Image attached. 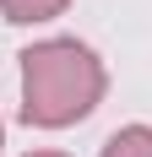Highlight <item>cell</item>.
I'll return each instance as SVG.
<instances>
[{
  "instance_id": "obj_1",
  "label": "cell",
  "mask_w": 152,
  "mask_h": 157,
  "mask_svg": "<svg viewBox=\"0 0 152 157\" xmlns=\"http://www.w3.org/2000/svg\"><path fill=\"white\" fill-rule=\"evenodd\" d=\"M103 60L76 38H44L22 49V119L38 130H65L87 119L103 98Z\"/></svg>"
},
{
  "instance_id": "obj_2",
  "label": "cell",
  "mask_w": 152,
  "mask_h": 157,
  "mask_svg": "<svg viewBox=\"0 0 152 157\" xmlns=\"http://www.w3.org/2000/svg\"><path fill=\"white\" fill-rule=\"evenodd\" d=\"M71 0H0V16L16 22V27H27V22H49V16H60Z\"/></svg>"
},
{
  "instance_id": "obj_3",
  "label": "cell",
  "mask_w": 152,
  "mask_h": 157,
  "mask_svg": "<svg viewBox=\"0 0 152 157\" xmlns=\"http://www.w3.org/2000/svg\"><path fill=\"white\" fill-rule=\"evenodd\" d=\"M103 157H152V125H125L109 136Z\"/></svg>"
},
{
  "instance_id": "obj_4",
  "label": "cell",
  "mask_w": 152,
  "mask_h": 157,
  "mask_svg": "<svg viewBox=\"0 0 152 157\" xmlns=\"http://www.w3.org/2000/svg\"><path fill=\"white\" fill-rule=\"evenodd\" d=\"M27 157H65V152H27Z\"/></svg>"
}]
</instances>
